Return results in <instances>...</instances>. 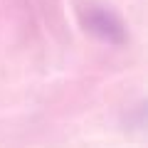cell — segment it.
<instances>
[{
  "label": "cell",
  "instance_id": "1",
  "mask_svg": "<svg viewBox=\"0 0 148 148\" xmlns=\"http://www.w3.org/2000/svg\"><path fill=\"white\" fill-rule=\"evenodd\" d=\"M86 10L89 12H84V27L91 35H96L99 40L111 45L126 42V30L111 10H106V8H86Z\"/></svg>",
  "mask_w": 148,
  "mask_h": 148
}]
</instances>
